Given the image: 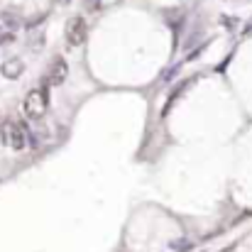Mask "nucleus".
Listing matches in <instances>:
<instances>
[{
    "label": "nucleus",
    "instance_id": "nucleus-1",
    "mask_svg": "<svg viewBox=\"0 0 252 252\" xmlns=\"http://www.w3.org/2000/svg\"><path fill=\"white\" fill-rule=\"evenodd\" d=\"M0 137H2V145H7L10 150L27 147V132H25L22 123H17V120H7L5 125H0Z\"/></svg>",
    "mask_w": 252,
    "mask_h": 252
},
{
    "label": "nucleus",
    "instance_id": "nucleus-2",
    "mask_svg": "<svg viewBox=\"0 0 252 252\" xmlns=\"http://www.w3.org/2000/svg\"><path fill=\"white\" fill-rule=\"evenodd\" d=\"M47 110V93L44 88H32L25 95V115L27 118H42Z\"/></svg>",
    "mask_w": 252,
    "mask_h": 252
},
{
    "label": "nucleus",
    "instance_id": "nucleus-3",
    "mask_svg": "<svg viewBox=\"0 0 252 252\" xmlns=\"http://www.w3.org/2000/svg\"><path fill=\"white\" fill-rule=\"evenodd\" d=\"M86 34H88V25L84 17H71L66 22V42L71 47H81L86 42Z\"/></svg>",
    "mask_w": 252,
    "mask_h": 252
},
{
    "label": "nucleus",
    "instance_id": "nucleus-4",
    "mask_svg": "<svg viewBox=\"0 0 252 252\" xmlns=\"http://www.w3.org/2000/svg\"><path fill=\"white\" fill-rule=\"evenodd\" d=\"M66 74H69V64H66V59L64 57H57L54 62H52V66H49V74H47V81L52 86H62L66 81Z\"/></svg>",
    "mask_w": 252,
    "mask_h": 252
},
{
    "label": "nucleus",
    "instance_id": "nucleus-5",
    "mask_svg": "<svg viewBox=\"0 0 252 252\" xmlns=\"http://www.w3.org/2000/svg\"><path fill=\"white\" fill-rule=\"evenodd\" d=\"M2 74H5L7 79H15V76H20V74H22V62H20V59H10V62H5V66H2Z\"/></svg>",
    "mask_w": 252,
    "mask_h": 252
}]
</instances>
